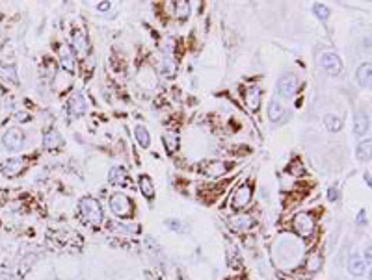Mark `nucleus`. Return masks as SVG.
Returning <instances> with one entry per match:
<instances>
[{"label":"nucleus","instance_id":"f257e3e1","mask_svg":"<svg viewBox=\"0 0 372 280\" xmlns=\"http://www.w3.org/2000/svg\"><path fill=\"white\" fill-rule=\"evenodd\" d=\"M80 215L92 227H99V225L103 223V208L92 197H86V199L80 200Z\"/></svg>","mask_w":372,"mask_h":280},{"label":"nucleus","instance_id":"f03ea898","mask_svg":"<svg viewBox=\"0 0 372 280\" xmlns=\"http://www.w3.org/2000/svg\"><path fill=\"white\" fill-rule=\"evenodd\" d=\"M110 210H112V213H115L117 217H127V215H131L132 204H131V200L127 199V195L115 193V195H112V199H110Z\"/></svg>","mask_w":372,"mask_h":280},{"label":"nucleus","instance_id":"7ed1b4c3","mask_svg":"<svg viewBox=\"0 0 372 280\" xmlns=\"http://www.w3.org/2000/svg\"><path fill=\"white\" fill-rule=\"evenodd\" d=\"M292 225H294V230H296L302 238H309V236L313 234V230H315V223H313V219H311L309 213H298Z\"/></svg>","mask_w":372,"mask_h":280},{"label":"nucleus","instance_id":"20e7f679","mask_svg":"<svg viewBox=\"0 0 372 280\" xmlns=\"http://www.w3.org/2000/svg\"><path fill=\"white\" fill-rule=\"evenodd\" d=\"M2 143H4V147L10 150H21L24 145L23 132L19 130V128H10V130L4 134V137H2Z\"/></svg>","mask_w":372,"mask_h":280},{"label":"nucleus","instance_id":"39448f33","mask_svg":"<svg viewBox=\"0 0 372 280\" xmlns=\"http://www.w3.org/2000/svg\"><path fill=\"white\" fill-rule=\"evenodd\" d=\"M320 65L326 69L329 75H339L341 69H343L341 58L335 52H324V54H320Z\"/></svg>","mask_w":372,"mask_h":280},{"label":"nucleus","instance_id":"423d86ee","mask_svg":"<svg viewBox=\"0 0 372 280\" xmlns=\"http://www.w3.org/2000/svg\"><path fill=\"white\" fill-rule=\"evenodd\" d=\"M298 89V78L294 75H285L277 82V91H279L281 97L291 98Z\"/></svg>","mask_w":372,"mask_h":280},{"label":"nucleus","instance_id":"0eeeda50","mask_svg":"<svg viewBox=\"0 0 372 280\" xmlns=\"http://www.w3.org/2000/svg\"><path fill=\"white\" fill-rule=\"evenodd\" d=\"M252 200V186H240L236 189L235 197H233V208L235 210H240V208H246V204Z\"/></svg>","mask_w":372,"mask_h":280},{"label":"nucleus","instance_id":"6e6552de","mask_svg":"<svg viewBox=\"0 0 372 280\" xmlns=\"http://www.w3.org/2000/svg\"><path fill=\"white\" fill-rule=\"evenodd\" d=\"M23 171H24V161L19 160V158H12V160H8L6 163L2 165V173H4V177H8V178L19 177Z\"/></svg>","mask_w":372,"mask_h":280},{"label":"nucleus","instance_id":"1a4fd4ad","mask_svg":"<svg viewBox=\"0 0 372 280\" xmlns=\"http://www.w3.org/2000/svg\"><path fill=\"white\" fill-rule=\"evenodd\" d=\"M370 125H368V115L359 111V114L355 115V121H354V134L357 137H363L368 132Z\"/></svg>","mask_w":372,"mask_h":280},{"label":"nucleus","instance_id":"9d476101","mask_svg":"<svg viewBox=\"0 0 372 280\" xmlns=\"http://www.w3.org/2000/svg\"><path fill=\"white\" fill-rule=\"evenodd\" d=\"M229 171V163H225V161H212L209 165L205 167V175L211 178H218L225 175V173Z\"/></svg>","mask_w":372,"mask_h":280},{"label":"nucleus","instance_id":"9b49d317","mask_svg":"<svg viewBox=\"0 0 372 280\" xmlns=\"http://www.w3.org/2000/svg\"><path fill=\"white\" fill-rule=\"evenodd\" d=\"M261 89L259 87H252L250 91L246 93V106L250 111H257L259 106H261Z\"/></svg>","mask_w":372,"mask_h":280},{"label":"nucleus","instance_id":"f8f14e48","mask_svg":"<svg viewBox=\"0 0 372 280\" xmlns=\"http://www.w3.org/2000/svg\"><path fill=\"white\" fill-rule=\"evenodd\" d=\"M69 111H71V115H82L86 111V98L82 97L80 93H76V95L69 100Z\"/></svg>","mask_w":372,"mask_h":280},{"label":"nucleus","instance_id":"ddd939ff","mask_svg":"<svg viewBox=\"0 0 372 280\" xmlns=\"http://www.w3.org/2000/svg\"><path fill=\"white\" fill-rule=\"evenodd\" d=\"M108 180L110 184H117V186H123V184L129 182V175L123 167H112L108 173Z\"/></svg>","mask_w":372,"mask_h":280},{"label":"nucleus","instance_id":"4468645a","mask_svg":"<svg viewBox=\"0 0 372 280\" xmlns=\"http://www.w3.org/2000/svg\"><path fill=\"white\" fill-rule=\"evenodd\" d=\"M348 269H350V273H352V274H355V276H361V274L365 273L366 263H365V260H363V258H361V256L354 254V256L350 258Z\"/></svg>","mask_w":372,"mask_h":280},{"label":"nucleus","instance_id":"2eb2a0df","mask_svg":"<svg viewBox=\"0 0 372 280\" xmlns=\"http://www.w3.org/2000/svg\"><path fill=\"white\" fill-rule=\"evenodd\" d=\"M370 73H372L370 63H363V65L357 69V82H359L361 87L370 86Z\"/></svg>","mask_w":372,"mask_h":280},{"label":"nucleus","instance_id":"dca6fc26","mask_svg":"<svg viewBox=\"0 0 372 280\" xmlns=\"http://www.w3.org/2000/svg\"><path fill=\"white\" fill-rule=\"evenodd\" d=\"M43 145H45V149L52 150V149H58L60 145H62V137L58 134L56 130H49L43 137Z\"/></svg>","mask_w":372,"mask_h":280},{"label":"nucleus","instance_id":"f3484780","mask_svg":"<svg viewBox=\"0 0 372 280\" xmlns=\"http://www.w3.org/2000/svg\"><path fill=\"white\" fill-rule=\"evenodd\" d=\"M283 114H285V109H283L281 102L277 100V98H274V100L270 102V106H268V117H270V121L277 123V121L283 119Z\"/></svg>","mask_w":372,"mask_h":280},{"label":"nucleus","instance_id":"a211bd4d","mask_svg":"<svg viewBox=\"0 0 372 280\" xmlns=\"http://www.w3.org/2000/svg\"><path fill=\"white\" fill-rule=\"evenodd\" d=\"M140 189H142V195L145 199H153L155 197V186L151 182V178L149 177H140Z\"/></svg>","mask_w":372,"mask_h":280},{"label":"nucleus","instance_id":"6ab92c4d","mask_svg":"<svg viewBox=\"0 0 372 280\" xmlns=\"http://www.w3.org/2000/svg\"><path fill=\"white\" fill-rule=\"evenodd\" d=\"M73 46L76 48L78 54H86L88 52V39L84 32H74L73 34Z\"/></svg>","mask_w":372,"mask_h":280},{"label":"nucleus","instance_id":"aec40b11","mask_svg":"<svg viewBox=\"0 0 372 280\" xmlns=\"http://www.w3.org/2000/svg\"><path fill=\"white\" fill-rule=\"evenodd\" d=\"M229 225L233 227V229H236V230L250 229V227L253 225V219L247 217V215H235V217H231Z\"/></svg>","mask_w":372,"mask_h":280},{"label":"nucleus","instance_id":"412c9836","mask_svg":"<svg viewBox=\"0 0 372 280\" xmlns=\"http://www.w3.org/2000/svg\"><path fill=\"white\" fill-rule=\"evenodd\" d=\"M62 67L67 71V73H73L74 71V58H73V52L69 50V48H63L62 50Z\"/></svg>","mask_w":372,"mask_h":280},{"label":"nucleus","instance_id":"4be33fe9","mask_svg":"<svg viewBox=\"0 0 372 280\" xmlns=\"http://www.w3.org/2000/svg\"><path fill=\"white\" fill-rule=\"evenodd\" d=\"M190 15V4L188 2H184V0H179L175 2V17L177 19H186Z\"/></svg>","mask_w":372,"mask_h":280},{"label":"nucleus","instance_id":"5701e85b","mask_svg":"<svg viewBox=\"0 0 372 280\" xmlns=\"http://www.w3.org/2000/svg\"><path fill=\"white\" fill-rule=\"evenodd\" d=\"M164 143H166V149L170 152H175L179 149V137L177 134H173V132H168L166 136H164Z\"/></svg>","mask_w":372,"mask_h":280},{"label":"nucleus","instance_id":"b1692460","mask_svg":"<svg viewBox=\"0 0 372 280\" xmlns=\"http://www.w3.org/2000/svg\"><path fill=\"white\" fill-rule=\"evenodd\" d=\"M136 139H138V143L142 145L143 149H145V147H149L151 139H149V132L145 130V126H136Z\"/></svg>","mask_w":372,"mask_h":280},{"label":"nucleus","instance_id":"393cba45","mask_svg":"<svg viewBox=\"0 0 372 280\" xmlns=\"http://www.w3.org/2000/svg\"><path fill=\"white\" fill-rule=\"evenodd\" d=\"M370 139H366V141H363V143L357 147V160H368L370 158Z\"/></svg>","mask_w":372,"mask_h":280},{"label":"nucleus","instance_id":"a878e982","mask_svg":"<svg viewBox=\"0 0 372 280\" xmlns=\"http://www.w3.org/2000/svg\"><path fill=\"white\" fill-rule=\"evenodd\" d=\"M0 78H4V80H12V82H17V73H15V67L10 65H0Z\"/></svg>","mask_w":372,"mask_h":280},{"label":"nucleus","instance_id":"bb28decb","mask_svg":"<svg viewBox=\"0 0 372 280\" xmlns=\"http://www.w3.org/2000/svg\"><path fill=\"white\" fill-rule=\"evenodd\" d=\"M326 128L329 132H337L341 130V126H343V123H341V117H337V115H326Z\"/></svg>","mask_w":372,"mask_h":280},{"label":"nucleus","instance_id":"cd10ccee","mask_svg":"<svg viewBox=\"0 0 372 280\" xmlns=\"http://www.w3.org/2000/svg\"><path fill=\"white\" fill-rule=\"evenodd\" d=\"M315 13L318 15V19H322V21H326V19L329 17V10H327L324 4H315Z\"/></svg>","mask_w":372,"mask_h":280},{"label":"nucleus","instance_id":"c85d7f7f","mask_svg":"<svg viewBox=\"0 0 372 280\" xmlns=\"http://www.w3.org/2000/svg\"><path fill=\"white\" fill-rule=\"evenodd\" d=\"M318 265H320V262H318V258H316V254H313V258H311V260H309V265H307V267H309L311 271H315V269L318 267Z\"/></svg>","mask_w":372,"mask_h":280},{"label":"nucleus","instance_id":"c756f323","mask_svg":"<svg viewBox=\"0 0 372 280\" xmlns=\"http://www.w3.org/2000/svg\"><path fill=\"white\" fill-rule=\"evenodd\" d=\"M327 199L332 200V202H335V200L339 199V189H335V188L329 189V191H327Z\"/></svg>","mask_w":372,"mask_h":280},{"label":"nucleus","instance_id":"7c9ffc66","mask_svg":"<svg viewBox=\"0 0 372 280\" xmlns=\"http://www.w3.org/2000/svg\"><path fill=\"white\" fill-rule=\"evenodd\" d=\"M168 225H170V229H173V230H181V223H179V221H168Z\"/></svg>","mask_w":372,"mask_h":280},{"label":"nucleus","instance_id":"2f4dec72","mask_svg":"<svg viewBox=\"0 0 372 280\" xmlns=\"http://www.w3.org/2000/svg\"><path fill=\"white\" fill-rule=\"evenodd\" d=\"M99 10H101V12L110 10V2H101V4H99Z\"/></svg>","mask_w":372,"mask_h":280},{"label":"nucleus","instance_id":"473e14b6","mask_svg":"<svg viewBox=\"0 0 372 280\" xmlns=\"http://www.w3.org/2000/svg\"><path fill=\"white\" fill-rule=\"evenodd\" d=\"M365 219H366V215H365V210H363V212L359 213V217H357V221H359V223H363Z\"/></svg>","mask_w":372,"mask_h":280}]
</instances>
